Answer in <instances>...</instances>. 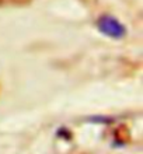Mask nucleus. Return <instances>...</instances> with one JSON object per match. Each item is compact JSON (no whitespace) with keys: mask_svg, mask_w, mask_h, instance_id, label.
I'll use <instances>...</instances> for the list:
<instances>
[{"mask_svg":"<svg viewBox=\"0 0 143 154\" xmlns=\"http://www.w3.org/2000/svg\"><path fill=\"white\" fill-rule=\"evenodd\" d=\"M97 27L104 35L115 39H121L125 37L126 28L112 16H101L97 21Z\"/></svg>","mask_w":143,"mask_h":154,"instance_id":"f257e3e1","label":"nucleus"}]
</instances>
